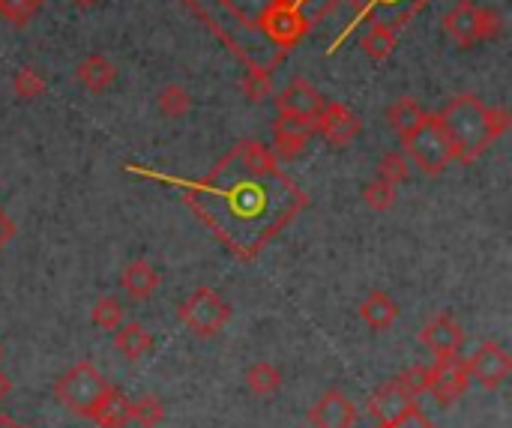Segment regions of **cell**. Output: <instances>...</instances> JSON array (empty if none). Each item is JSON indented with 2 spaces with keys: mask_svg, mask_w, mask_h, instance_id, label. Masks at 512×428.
Here are the masks:
<instances>
[{
  "mask_svg": "<svg viewBox=\"0 0 512 428\" xmlns=\"http://www.w3.org/2000/svg\"><path fill=\"white\" fill-rule=\"evenodd\" d=\"M12 234H15V225H12V219L3 213V207H0V249L12 240Z\"/></svg>",
  "mask_w": 512,
  "mask_h": 428,
  "instance_id": "cell-33",
  "label": "cell"
},
{
  "mask_svg": "<svg viewBox=\"0 0 512 428\" xmlns=\"http://www.w3.org/2000/svg\"><path fill=\"white\" fill-rule=\"evenodd\" d=\"M315 132H321V138L330 147L345 150L360 135V117L348 105H342V102H327L324 111L315 117Z\"/></svg>",
  "mask_w": 512,
  "mask_h": 428,
  "instance_id": "cell-7",
  "label": "cell"
},
{
  "mask_svg": "<svg viewBox=\"0 0 512 428\" xmlns=\"http://www.w3.org/2000/svg\"><path fill=\"white\" fill-rule=\"evenodd\" d=\"M246 387H249L255 396H273V393H279V387H282V372H279L273 363H255V366L246 372Z\"/></svg>",
  "mask_w": 512,
  "mask_h": 428,
  "instance_id": "cell-25",
  "label": "cell"
},
{
  "mask_svg": "<svg viewBox=\"0 0 512 428\" xmlns=\"http://www.w3.org/2000/svg\"><path fill=\"white\" fill-rule=\"evenodd\" d=\"M399 45V30L390 21H372L366 36L360 39V48L369 60H387Z\"/></svg>",
  "mask_w": 512,
  "mask_h": 428,
  "instance_id": "cell-19",
  "label": "cell"
},
{
  "mask_svg": "<svg viewBox=\"0 0 512 428\" xmlns=\"http://www.w3.org/2000/svg\"><path fill=\"white\" fill-rule=\"evenodd\" d=\"M75 78H78V84H81L87 93L99 96V93H105V90L117 81V66H114L105 54H87V57L78 63Z\"/></svg>",
  "mask_w": 512,
  "mask_h": 428,
  "instance_id": "cell-16",
  "label": "cell"
},
{
  "mask_svg": "<svg viewBox=\"0 0 512 428\" xmlns=\"http://www.w3.org/2000/svg\"><path fill=\"white\" fill-rule=\"evenodd\" d=\"M381 428H435V426H432V423H429V420L414 408V411H411L408 417H402L399 423H387V426H381Z\"/></svg>",
  "mask_w": 512,
  "mask_h": 428,
  "instance_id": "cell-32",
  "label": "cell"
},
{
  "mask_svg": "<svg viewBox=\"0 0 512 428\" xmlns=\"http://www.w3.org/2000/svg\"><path fill=\"white\" fill-rule=\"evenodd\" d=\"M180 321L201 339H213L225 330L231 321V306L213 291V288H195L183 306H180Z\"/></svg>",
  "mask_w": 512,
  "mask_h": 428,
  "instance_id": "cell-5",
  "label": "cell"
},
{
  "mask_svg": "<svg viewBox=\"0 0 512 428\" xmlns=\"http://www.w3.org/2000/svg\"><path fill=\"white\" fill-rule=\"evenodd\" d=\"M9 393H12V384H9V378H6V375L0 372V402H3V399H6Z\"/></svg>",
  "mask_w": 512,
  "mask_h": 428,
  "instance_id": "cell-34",
  "label": "cell"
},
{
  "mask_svg": "<svg viewBox=\"0 0 512 428\" xmlns=\"http://www.w3.org/2000/svg\"><path fill=\"white\" fill-rule=\"evenodd\" d=\"M414 408H417V399H414V396H411V390L402 384V378H396V381L384 384V387L369 399V411H372V417H375L381 426H387V423H399V420H402V417H408Z\"/></svg>",
  "mask_w": 512,
  "mask_h": 428,
  "instance_id": "cell-11",
  "label": "cell"
},
{
  "mask_svg": "<svg viewBox=\"0 0 512 428\" xmlns=\"http://www.w3.org/2000/svg\"><path fill=\"white\" fill-rule=\"evenodd\" d=\"M0 428H24V426H18L12 417H6V414H3V417H0Z\"/></svg>",
  "mask_w": 512,
  "mask_h": 428,
  "instance_id": "cell-36",
  "label": "cell"
},
{
  "mask_svg": "<svg viewBox=\"0 0 512 428\" xmlns=\"http://www.w3.org/2000/svg\"><path fill=\"white\" fill-rule=\"evenodd\" d=\"M45 0H0V18L12 27H27L42 12Z\"/></svg>",
  "mask_w": 512,
  "mask_h": 428,
  "instance_id": "cell-26",
  "label": "cell"
},
{
  "mask_svg": "<svg viewBox=\"0 0 512 428\" xmlns=\"http://www.w3.org/2000/svg\"><path fill=\"white\" fill-rule=\"evenodd\" d=\"M12 93H15L21 102H36V99H42V96L48 93V81H45V75H42L39 69L21 66V69H15V75H12Z\"/></svg>",
  "mask_w": 512,
  "mask_h": 428,
  "instance_id": "cell-23",
  "label": "cell"
},
{
  "mask_svg": "<svg viewBox=\"0 0 512 428\" xmlns=\"http://www.w3.org/2000/svg\"><path fill=\"white\" fill-rule=\"evenodd\" d=\"M159 114L168 120H180L192 111V93L183 84H165L156 96Z\"/></svg>",
  "mask_w": 512,
  "mask_h": 428,
  "instance_id": "cell-22",
  "label": "cell"
},
{
  "mask_svg": "<svg viewBox=\"0 0 512 428\" xmlns=\"http://www.w3.org/2000/svg\"><path fill=\"white\" fill-rule=\"evenodd\" d=\"M357 417H360L357 405L339 390H330L327 396H321L315 408L309 411L312 428H354Z\"/></svg>",
  "mask_w": 512,
  "mask_h": 428,
  "instance_id": "cell-12",
  "label": "cell"
},
{
  "mask_svg": "<svg viewBox=\"0 0 512 428\" xmlns=\"http://www.w3.org/2000/svg\"><path fill=\"white\" fill-rule=\"evenodd\" d=\"M315 135V120L312 117H297V114H282L273 123V156L282 159H297L306 144Z\"/></svg>",
  "mask_w": 512,
  "mask_h": 428,
  "instance_id": "cell-9",
  "label": "cell"
},
{
  "mask_svg": "<svg viewBox=\"0 0 512 428\" xmlns=\"http://www.w3.org/2000/svg\"><path fill=\"white\" fill-rule=\"evenodd\" d=\"M129 411H132V402L117 390V387H108V393L99 399V405L93 408L90 420L99 428H126L129 420Z\"/></svg>",
  "mask_w": 512,
  "mask_h": 428,
  "instance_id": "cell-17",
  "label": "cell"
},
{
  "mask_svg": "<svg viewBox=\"0 0 512 428\" xmlns=\"http://www.w3.org/2000/svg\"><path fill=\"white\" fill-rule=\"evenodd\" d=\"M444 33H447L459 48H474V45H480V3H474V0H459V3L444 15Z\"/></svg>",
  "mask_w": 512,
  "mask_h": 428,
  "instance_id": "cell-13",
  "label": "cell"
},
{
  "mask_svg": "<svg viewBox=\"0 0 512 428\" xmlns=\"http://www.w3.org/2000/svg\"><path fill=\"white\" fill-rule=\"evenodd\" d=\"M90 318H93V324H96L99 330H111V333H114V330L123 324V303H120L117 297H99V300L93 303Z\"/></svg>",
  "mask_w": 512,
  "mask_h": 428,
  "instance_id": "cell-29",
  "label": "cell"
},
{
  "mask_svg": "<svg viewBox=\"0 0 512 428\" xmlns=\"http://www.w3.org/2000/svg\"><path fill=\"white\" fill-rule=\"evenodd\" d=\"M423 105L414 99V96H402L399 102H393L390 108H387V123H390V129H396L399 132V138L402 135H408L420 120H423Z\"/></svg>",
  "mask_w": 512,
  "mask_h": 428,
  "instance_id": "cell-21",
  "label": "cell"
},
{
  "mask_svg": "<svg viewBox=\"0 0 512 428\" xmlns=\"http://www.w3.org/2000/svg\"><path fill=\"white\" fill-rule=\"evenodd\" d=\"M471 387V375H468V363L459 354L450 357H438L435 366H429V393L444 405L453 408Z\"/></svg>",
  "mask_w": 512,
  "mask_h": 428,
  "instance_id": "cell-6",
  "label": "cell"
},
{
  "mask_svg": "<svg viewBox=\"0 0 512 428\" xmlns=\"http://www.w3.org/2000/svg\"><path fill=\"white\" fill-rule=\"evenodd\" d=\"M501 30H504V18H501V12H498V9H492V6H480V42H492V39H498V36H501Z\"/></svg>",
  "mask_w": 512,
  "mask_h": 428,
  "instance_id": "cell-31",
  "label": "cell"
},
{
  "mask_svg": "<svg viewBox=\"0 0 512 428\" xmlns=\"http://www.w3.org/2000/svg\"><path fill=\"white\" fill-rule=\"evenodd\" d=\"M465 363H468V375L486 390H498L512 372L510 354L498 342H483Z\"/></svg>",
  "mask_w": 512,
  "mask_h": 428,
  "instance_id": "cell-8",
  "label": "cell"
},
{
  "mask_svg": "<svg viewBox=\"0 0 512 428\" xmlns=\"http://www.w3.org/2000/svg\"><path fill=\"white\" fill-rule=\"evenodd\" d=\"M108 381L96 372L93 363H75L57 384H54V396L78 417L93 414V408L99 405V399L108 393Z\"/></svg>",
  "mask_w": 512,
  "mask_h": 428,
  "instance_id": "cell-4",
  "label": "cell"
},
{
  "mask_svg": "<svg viewBox=\"0 0 512 428\" xmlns=\"http://www.w3.org/2000/svg\"><path fill=\"white\" fill-rule=\"evenodd\" d=\"M402 153L423 174H441L444 168H450V162H456V150L444 123L438 120V114L429 111L408 135H402Z\"/></svg>",
  "mask_w": 512,
  "mask_h": 428,
  "instance_id": "cell-2",
  "label": "cell"
},
{
  "mask_svg": "<svg viewBox=\"0 0 512 428\" xmlns=\"http://www.w3.org/2000/svg\"><path fill=\"white\" fill-rule=\"evenodd\" d=\"M360 318L372 330H390L399 321V303L390 294H384V291H372L360 303Z\"/></svg>",
  "mask_w": 512,
  "mask_h": 428,
  "instance_id": "cell-18",
  "label": "cell"
},
{
  "mask_svg": "<svg viewBox=\"0 0 512 428\" xmlns=\"http://www.w3.org/2000/svg\"><path fill=\"white\" fill-rule=\"evenodd\" d=\"M408 177H411V162H408L405 153L390 150V153L381 156V162H378V180H387V183L399 186V183H405Z\"/></svg>",
  "mask_w": 512,
  "mask_h": 428,
  "instance_id": "cell-28",
  "label": "cell"
},
{
  "mask_svg": "<svg viewBox=\"0 0 512 428\" xmlns=\"http://www.w3.org/2000/svg\"><path fill=\"white\" fill-rule=\"evenodd\" d=\"M240 90H243V96H246L252 105L267 102V99H270V93H273V75H270V66H249V69L243 72Z\"/></svg>",
  "mask_w": 512,
  "mask_h": 428,
  "instance_id": "cell-24",
  "label": "cell"
},
{
  "mask_svg": "<svg viewBox=\"0 0 512 428\" xmlns=\"http://www.w3.org/2000/svg\"><path fill=\"white\" fill-rule=\"evenodd\" d=\"M120 288L129 300H150L159 288V273L153 270L150 261L138 258V261H129L120 273Z\"/></svg>",
  "mask_w": 512,
  "mask_h": 428,
  "instance_id": "cell-15",
  "label": "cell"
},
{
  "mask_svg": "<svg viewBox=\"0 0 512 428\" xmlns=\"http://www.w3.org/2000/svg\"><path fill=\"white\" fill-rule=\"evenodd\" d=\"M438 120L444 123V129L453 141L456 162H474L495 141L489 132V105L474 93L453 96L441 108Z\"/></svg>",
  "mask_w": 512,
  "mask_h": 428,
  "instance_id": "cell-1",
  "label": "cell"
},
{
  "mask_svg": "<svg viewBox=\"0 0 512 428\" xmlns=\"http://www.w3.org/2000/svg\"><path fill=\"white\" fill-rule=\"evenodd\" d=\"M363 201H366L372 210L387 213V210L396 204V186L387 183V180H375V183H369V186L363 189Z\"/></svg>",
  "mask_w": 512,
  "mask_h": 428,
  "instance_id": "cell-30",
  "label": "cell"
},
{
  "mask_svg": "<svg viewBox=\"0 0 512 428\" xmlns=\"http://www.w3.org/2000/svg\"><path fill=\"white\" fill-rule=\"evenodd\" d=\"M0 360H3V351H0Z\"/></svg>",
  "mask_w": 512,
  "mask_h": 428,
  "instance_id": "cell-37",
  "label": "cell"
},
{
  "mask_svg": "<svg viewBox=\"0 0 512 428\" xmlns=\"http://www.w3.org/2000/svg\"><path fill=\"white\" fill-rule=\"evenodd\" d=\"M279 51L297 48V42L312 30V18L306 15L300 0H267L252 21Z\"/></svg>",
  "mask_w": 512,
  "mask_h": 428,
  "instance_id": "cell-3",
  "label": "cell"
},
{
  "mask_svg": "<svg viewBox=\"0 0 512 428\" xmlns=\"http://www.w3.org/2000/svg\"><path fill=\"white\" fill-rule=\"evenodd\" d=\"M75 9H93V6H99L102 0H69Z\"/></svg>",
  "mask_w": 512,
  "mask_h": 428,
  "instance_id": "cell-35",
  "label": "cell"
},
{
  "mask_svg": "<svg viewBox=\"0 0 512 428\" xmlns=\"http://www.w3.org/2000/svg\"><path fill=\"white\" fill-rule=\"evenodd\" d=\"M114 348H117V354L120 357H126V360H141L144 354H150V348H153V336L141 327V324H120L117 330H114Z\"/></svg>",
  "mask_w": 512,
  "mask_h": 428,
  "instance_id": "cell-20",
  "label": "cell"
},
{
  "mask_svg": "<svg viewBox=\"0 0 512 428\" xmlns=\"http://www.w3.org/2000/svg\"><path fill=\"white\" fill-rule=\"evenodd\" d=\"M324 105H327L324 93L318 87H312L306 78H291L276 96V111L297 114V117H312V120L324 111Z\"/></svg>",
  "mask_w": 512,
  "mask_h": 428,
  "instance_id": "cell-10",
  "label": "cell"
},
{
  "mask_svg": "<svg viewBox=\"0 0 512 428\" xmlns=\"http://www.w3.org/2000/svg\"><path fill=\"white\" fill-rule=\"evenodd\" d=\"M423 345L435 354V357H450V354H459V348H462V339H465V333H462V327H459V321L450 315V312H441V315H435L426 327H423Z\"/></svg>",
  "mask_w": 512,
  "mask_h": 428,
  "instance_id": "cell-14",
  "label": "cell"
},
{
  "mask_svg": "<svg viewBox=\"0 0 512 428\" xmlns=\"http://www.w3.org/2000/svg\"><path fill=\"white\" fill-rule=\"evenodd\" d=\"M129 420L141 428L162 426V420H165V405H162L156 396H141L138 402H132Z\"/></svg>",
  "mask_w": 512,
  "mask_h": 428,
  "instance_id": "cell-27",
  "label": "cell"
}]
</instances>
